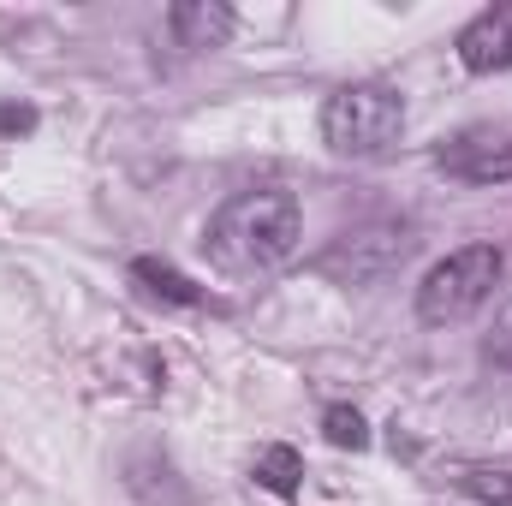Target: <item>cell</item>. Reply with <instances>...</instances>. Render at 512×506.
Masks as SVG:
<instances>
[{"label": "cell", "mask_w": 512, "mask_h": 506, "mask_svg": "<svg viewBox=\"0 0 512 506\" xmlns=\"http://www.w3.org/2000/svg\"><path fill=\"white\" fill-rule=\"evenodd\" d=\"M203 245L215 256V268H227V274H256V268L286 262V256L298 251V197L280 191V185L227 197L209 215Z\"/></svg>", "instance_id": "6da1fadb"}, {"label": "cell", "mask_w": 512, "mask_h": 506, "mask_svg": "<svg viewBox=\"0 0 512 506\" xmlns=\"http://www.w3.org/2000/svg\"><path fill=\"white\" fill-rule=\"evenodd\" d=\"M501 268H507V262H501L495 245H465V251H453L447 262H435V268L423 274V286H417V316H423L429 328H447V322L477 316V310L495 298Z\"/></svg>", "instance_id": "7a4b0ae2"}, {"label": "cell", "mask_w": 512, "mask_h": 506, "mask_svg": "<svg viewBox=\"0 0 512 506\" xmlns=\"http://www.w3.org/2000/svg\"><path fill=\"white\" fill-rule=\"evenodd\" d=\"M405 131V96L393 84H346L322 108V137L340 155H382Z\"/></svg>", "instance_id": "3957f363"}, {"label": "cell", "mask_w": 512, "mask_h": 506, "mask_svg": "<svg viewBox=\"0 0 512 506\" xmlns=\"http://www.w3.org/2000/svg\"><path fill=\"white\" fill-rule=\"evenodd\" d=\"M441 167H447L453 179H471V185L512 179V131H501V126L459 131L453 143H441Z\"/></svg>", "instance_id": "277c9868"}, {"label": "cell", "mask_w": 512, "mask_h": 506, "mask_svg": "<svg viewBox=\"0 0 512 506\" xmlns=\"http://www.w3.org/2000/svg\"><path fill=\"white\" fill-rule=\"evenodd\" d=\"M459 60H465V72H507L512 66V0L477 12L459 30Z\"/></svg>", "instance_id": "5b68a950"}, {"label": "cell", "mask_w": 512, "mask_h": 506, "mask_svg": "<svg viewBox=\"0 0 512 506\" xmlns=\"http://www.w3.org/2000/svg\"><path fill=\"white\" fill-rule=\"evenodd\" d=\"M167 18H173L179 48H221V42L233 36V12H227L221 0H179Z\"/></svg>", "instance_id": "8992f818"}, {"label": "cell", "mask_w": 512, "mask_h": 506, "mask_svg": "<svg viewBox=\"0 0 512 506\" xmlns=\"http://www.w3.org/2000/svg\"><path fill=\"white\" fill-rule=\"evenodd\" d=\"M256 483H262L268 495L292 501L298 483H304V459H298L292 447H262V453H256Z\"/></svg>", "instance_id": "52a82bcc"}, {"label": "cell", "mask_w": 512, "mask_h": 506, "mask_svg": "<svg viewBox=\"0 0 512 506\" xmlns=\"http://www.w3.org/2000/svg\"><path fill=\"white\" fill-rule=\"evenodd\" d=\"M137 280H149V292H161V298H173V304H197V298H203V292H197V286H191L179 268H167V262H149V256L137 262Z\"/></svg>", "instance_id": "ba28073f"}, {"label": "cell", "mask_w": 512, "mask_h": 506, "mask_svg": "<svg viewBox=\"0 0 512 506\" xmlns=\"http://www.w3.org/2000/svg\"><path fill=\"white\" fill-rule=\"evenodd\" d=\"M322 429H328V441H334V447H352V453H364V447H370V429H364V417H358L352 405H334V411L322 417Z\"/></svg>", "instance_id": "9c48e42d"}, {"label": "cell", "mask_w": 512, "mask_h": 506, "mask_svg": "<svg viewBox=\"0 0 512 506\" xmlns=\"http://www.w3.org/2000/svg\"><path fill=\"white\" fill-rule=\"evenodd\" d=\"M483 358H489L495 370H512V298L495 310V328H489V340H483Z\"/></svg>", "instance_id": "30bf717a"}, {"label": "cell", "mask_w": 512, "mask_h": 506, "mask_svg": "<svg viewBox=\"0 0 512 506\" xmlns=\"http://www.w3.org/2000/svg\"><path fill=\"white\" fill-rule=\"evenodd\" d=\"M465 489H471L477 501L512 506V471H471V477H465Z\"/></svg>", "instance_id": "8fae6325"}, {"label": "cell", "mask_w": 512, "mask_h": 506, "mask_svg": "<svg viewBox=\"0 0 512 506\" xmlns=\"http://www.w3.org/2000/svg\"><path fill=\"white\" fill-rule=\"evenodd\" d=\"M0 126H6V131H24V126H30V114H24V108H18V114L6 108V114H0Z\"/></svg>", "instance_id": "7c38bea8"}]
</instances>
